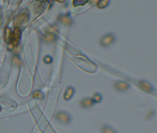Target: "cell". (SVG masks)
I'll use <instances>...</instances> for the list:
<instances>
[{"instance_id":"obj_1","label":"cell","mask_w":157,"mask_h":133,"mask_svg":"<svg viewBox=\"0 0 157 133\" xmlns=\"http://www.w3.org/2000/svg\"><path fill=\"white\" fill-rule=\"evenodd\" d=\"M55 118L57 121L64 124H69L72 121V115L66 111H60L57 113Z\"/></svg>"},{"instance_id":"obj_2","label":"cell","mask_w":157,"mask_h":133,"mask_svg":"<svg viewBox=\"0 0 157 133\" xmlns=\"http://www.w3.org/2000/svg\"><path fill=\"white\" fill-rule=\"evenodd\" d=\"M29 18V15L27 12L18 15L15 19V24L16 25H21L23 23L27 21Z\"/></svg>"},{"instance_id":"obj_3","label":"cell","mask_w":157,"mask_h":133,"mask_svg":"<svg viewBox=\"0 0 157 133\" xmlns=\"http://www.w3.org/2000/svg\"><path fill=\"white\" fill-rule=\"evenodd\" d=\"M5 40L8 43H13L14 36L11 30L9 28H7L5 31Z\"/></svg>"},{"instance_id":"obj_4","label":"cell","mask_w":157,"mask_h":133,"mask_svg":"<svg viewBox=\"0 0 157 133\" xmlns=\"http://www.w3.org/2000/svg\"><path fill=\"white\" fill-rule=\"evenodd\" d=\"M94 104L92 98L89 97H87L82 100L81 102V106L83 109H89L92 107Z\"/></svg>"},{"instance_id":"obj_5","label":"cell","mask_w":157,"mask_h":133,"mask_svg":"<svg viewBox=\"0 0 157 133\" xmlns=\"http://www.w3.org/2000/svg\"><path fill=\"white\" fill-rule=\"evenodd\" d=\"M101 132L102 133H118L116 129L107 124H105L102 126Z\"/></svg>"},{"instance_id":"obj_6","label":"cell","mask_w":157,"mask_h":133,"mask_svg":"<svg viewBox=\"0 0 157 133\" xmlns=\"http://www.w3.org/2000/svg\"><path fill=\"white\" fill-rule=\"evenodd\" d=\"M75 93V90L72 86L68 87L67 88L64 93V99L66 100H69L71 99Z\"/></svg>"},{"instance_id":"obj_7","label":"cell","mask_w":157,"mask_h":133,"mask_svg":"<svg viewBox=\"0 0 157 133\" xmlns=\"http://www.w3.org/2000/svg\"><path fill=\"white\" fill-rule=\"evenodd\" d=\"M115 86L117 90L121 92L125 91L129 88V85L124 82L117 83L115 85Z\"/></svg>"},{"instance_id":"obj_8","label":"cell","mask_w":157,"mask_h":133,"mask_svg":"<svg viewBox=\"0 0 157 133\" xmlns=\"http://www.w3.org/2000/svg\"><path fill=\"white\" fill-rule=\"evenodd\" d=\"M13 36H14V42L13 43L14 45H16L19 41L21 36V32L19 28L17 27L15 29L13 33Z\"/></svg>"},{"instance_id":"obj_9","label":"cell","mask_w":157,"mask_h":133,"mask_svg":"<svg viewBox=\"0 0 157 133\" xmlns=\"http://www.w3.org/2000/svg\"><path fill=\"white\" fill-rule=\"evenodd\" d=\"M94 103H99L102 101V96L101 94L99 93H96L94 94V95L92 98Z\"/></svg>"},{"instance_id":"obj_10","label":"cell","mask_w":157,"mask_h":133,"mask_svg":"<svg viewBox=\"0 0 157 133\" xmlns=\"http://www.w3.org/2000/svg\"><path fill=\"white\" fill-rule=\"evenodd\" d=\"M52 61V58L49 56H46L44 58V62L46 63H50Z\"/></svg>"},{"instance_id":"obj_11","label":"cell","mask_w":157,"mask_h":133,"mask_svg":"<svg viewBox=\"0 0 157 133\" xmlns=\"http://www.w3.org/2000/svg\"><path fill=\"white\" fill-rule=\"evenodd\" d=\"M42 96V92H40L37 91V92H35V93L34 94V97H37V98H38L39 97H41Z\"/></svg>"},{"instance_id":"obj_12","label":"cell","mask_w":157,"mask_h":133,"mask_svg":"<svg viewBox=\"0 0 157 133\" xmlns=\"http://www.w3.org/2000/svg\"><path fill=\"white\" fill-rule=\"evenodd\" d=\"M14 62H15V64L19 63V58L17 57H15V58L14 59Z\"/></svg>"},{"instance_id":"obj_13","label":"cell","mask_w":157,"mask_h":133,"mask_svg":"<svg viewBox=\"0 0 157 133\" xmlns=\"http://www.w3.org/2000/svg\"><path fill=\"white\" fill-rule=\"evenodd\" d=\"M2 10L1 7H0V20L2 18Z\"/></svg>"}]
</instances>
